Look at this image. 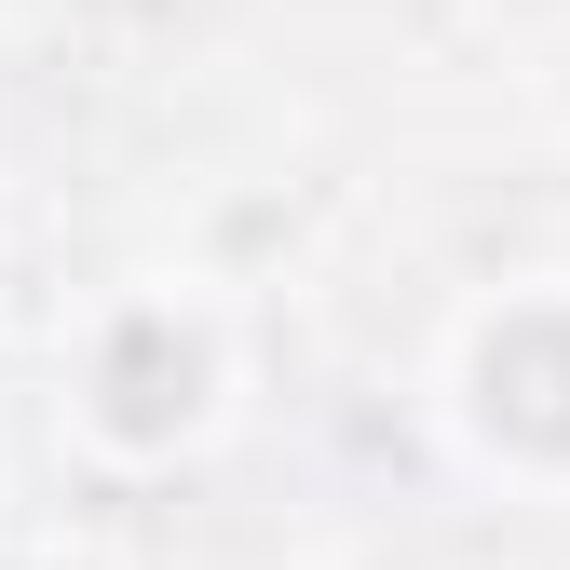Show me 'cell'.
Masks as SVG:
<instances>
[{"label": "cell", "instance_id": "cell-1", "mask_svg": "<svg viewBox=\"0 0 570 570\" xmlns=\"http://www.w3.org/2000/svg\"><path fill=\"white\" fill-rule=\"evenodd\" d=\"M475 407L503 449H570V313H503L475 340Z\"/></svg>", "mask_w": 570, "mask_h": 570}, {"label": "cell", "instance_id": "cell-2", "mask_svg": "<svg viewBox=\"0 0 570 570\" xmlns=\"http://www.w3.org/2000/svg\"><path fill=\"white\" fill-rule=\"evenodd\" d=\"M96 394H109V435H136V449H150V435H177V421L204 407V353H190V340H177L164 313H136V326L109 340Z\"/></svg>", "mask_w": 570, "mask_h": 570}]
</instances>
